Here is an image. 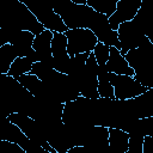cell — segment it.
Masks as SVG:
<instances>
[{
  "label": "cell",
  "instance_id": "2",
  "mask_svg": "<svg viewBox=\"0 0 153 153\" xmlns=\"http://www.w3.org/2000/svg\"><path fill=\"white\" fill-rule=\"evenodd\" d=\"M62 122L72 131H80L93 127V99L80 96L75 100L65 103Z\"/></svg>",
  "mask_w": 153,
  "mask_h": 153
},
{
  "label": "cell",
  "instance_id": "19",
  "mask_svg": "<svg viewBox=\"0 0 153 153\" xmlns=\"http://www.w3.org/2000/svg\"><path fill=\"white\" fill-rule=\"evenodd\" d=\"M98 93L100 98L115 99L114 87L110 82L109 72L106 67H99V71H98Z\"/></svg>",
  "mask_w": 153,
  "mask_h": 153
},
{
  "label": "cell",
  "instance_id": "26",
  "mask_svg": "<svg viewBox=\"0 0 153 153\" xmlns=\"http://www.w3.org/2000/svg\"><path fill=\"white\" fill-rule=\"evenodd\" d=\"M126 153H143L142 149H135V148H129Z\"/></svg>",
  "mask_w": 153,
  "mask_h": 153
},
{
  "label": "cell",
  "instance_id": "7",
  "mask_svg": "<svg viewBox=\"0 0 153 153\" xmlns=\"http://www.w3.org/2000/svg\"><path fill=\"white\" fill-rule=\"evenodd\" d=\"M109 78H110V82L114 87L115 99H117V100L133 99L148 90L145 86H142L134 76L109 73Z\"/></svg>",
  "mask_w": 153,
  "mask_h": 153
},
{
  "label": "cell",
  "instance_id": "27",
  "mask_svg": "<svg viewBox=\"0 0 153 153\" xmlns=\"http://www.w3.org/2000/svg\"><path fill=\"white\" fill-rule=\"evenodd\" d=\"M43 153H51V152H49V151H47V149H44V152Z\"/></svg>",
  "mask_w": 153,
  "mask_h": 153
},
{
  "label": "cell",
  "instance_id": "18",
  "mask_svg": "<svg viewBox=\"0 0 153 153\" xmlns=\"http://www.w3.org/2000/svg\"><path fill=\"white\" fill-rule=\"evenodd\" d=\"M17 57V51L12 44L6 43L0 45V74H7Z\"/></svg>",
  "mask_w": 153,
  "mask_h": 153
},
{
  "label": "cell",
  "instance_id": "21",
  "mask_svg": "<svg viewBox=\"0 0 153 153\" xmlns=\"http://www.w3.org/2000/svg\"><path fill=\"white\" fill-rule=\"evenodd\" d=\"M117 1L118 0H87V6H90L96 12L110 18L116 11Z\"/></svg>",
  "mask_w": 153,
  "mask_h": 153
},
{
  "label": "cell",
  "instance_id": "22",
  "mask_svg": "<svg viewBox=\"0 0 153 153\" xmlns=\"http://www.w3.org/2000/svg\"><path fill=\"white\" fill-rule=\"evenodd\" d=\"M136 131L142 134L143 136H153V117H147V118H139L133 129L129 131ZM128 133V134H129Z\"/></svg>",
  "mask_w": 153,
  "mask_h": 153
},
{
  "label": "cell",
  "instance_id": "1",
  "mask_svg": "<svg viewBox=\"0 0 153 153\" xmlns=\"http://www.w3.org/2000/svg\"><path fill=\"white\" fill-rule=\"evenodd\" d=\"M134 69V78L146 88H153V44L146 37L141 45L124 55Z\"/></svg>",
  "mask_w": 153,
  "mask_h": 153
},
{
  "label": "cell",
  "instance_id": "23",
  "mask_svg": "<svg viewBox=\"0 0 153 153\" xmlns=\"http://www.w3.org/2000/svg\"><path fill=\"white\" fill-rule=\"evenodd\" d=\"M92 53L94 54V57H96V61H97L98 66L99 67H105L106 62L110 57V47L102 43V42H98Z\"/></svg>",
  "mask_w": 153,
  "mask_h": 153
},
{
  "label": "cell",
  "instance_id": "4",
  "mask_svg": "<svg viewBox=\"0 0 153 153\" xmlns=\"http://www.w3.org/2000/svg\"><path fill=\"white\" fill-rule=\"evenodd\" d=\"M98 71L99 66L96 61L94 54L91 53L85 66L78 73L69 75L73 81L76 84L80 96L87 99H98Z\"/></svg>",
  "mask_w": 153,
  "mask_h": 153
},
{
  "label": "cell",
  "instance_id": "16",
  "mask_svg": "<svg viewBox=\"0 0 153 153\" xmlns=\"http://www.w3.org/2000/svg\"><path fill=\"white\" fill-rule=\"evenodd\" d=\"M33 39L35 35L29 31L17 30L10 38L8 43L12 44L17 51L18 57H27L33 51Z\"/></svg>",
  "mask_w": 153,
  "mask_h": 153
},
{
  "label": "cell",
  "instance_id": "11",
  "mask_svg": "<svg viewBox=\"0 0 153 153\" xmlns=\"http://www.w3.org/2000/svg\"><path fill=\"white\" fill-rule=\"evenodd\" d=\"M0 140H5V141H10L13 143L19 145L23 149L26 151V153L33 151L35 148H37L39 145L37 142H35L33 140L29 139L18 126H16L14 123H12L7 117L4 120L2 126H1V130H0Z\"/></svg>",
  "mask_w": 153,
  "mask_h": 153
},
{
  "label": "cell",
  "instance_id": "5",
  "mask_svg": "<svg viewBox=\"0 0 153 153\" xmlns=\"http://www.w3.org/2000/svg\"><path fill=\"white\" fill-rule=\"evenodd\" d=\"M27 8L33 13V16L37 18V20L44 26L45 30H49L51 32H59L65 33L68 31V27L65 25L61 17L54 11V7L45 2H35V1H27L22 0Z\"/></svg>",
  "mask_w": 153,
  "mask_h": 153
},
{
  "label": "cell",
  "instance_id": "14",
  "mask_svg": "<svg viewBox=\"0 0 153 153\" xmlns=\"http://www.w3.org/2000/svg\"><path fill=\"white\" fill-rule=\"evenodd\" d=\"M128 103L137 118L153 117V88H148L142 94L128 99Z\"/></svg>",
  "mask_w": 153,
  "mask_h": 153
},
{
  "label": "cell",
  "instance_id": "12",
  "mask_svg": "<svg viewBox=\"0 0 153 153\" xmlns=\"http://www.w3.org/2000/svg\"><path fill=\"white\" fill-rule=\"evenodd\" d=\"M141 4L142 0H118L115 13L109 18L111 29L114 31H117L121 24L131 22L137 14Z\"/></svg>",
  "mask_w": 153,
  "mask_h": 153
},
{
  "label": "cell",
  "instance_id": "13",
  "mask_svg": "<svg viewBox=\"0 0 153 153\" xmlns=\"http://www.w3.org/2000/svg\"><path fill=\"white\" fill-rule=\"evenodd\" d=\"M54 32L44 30L38 36H35L33 39V50L37 54L38 62H42L53 68V53H51V41Z\"/></svg>",
  "mask_w": 153,
  "mask_h": 153
},
{
  "label": "cell",
  "instance_id": "17",
  "mask_svg": "<svg viewBox=\"0 0 153 153\" xmlns=\"http://www.w3.org/2000/svg\"><path fill=\"white\" fill-rule=\"evenodd\" d=\"M109 148L112 153H126L129 149V134L122 129L109 128Z\"/></svg>",
  "mask_w": 153,
  "mask_h": 153
},
{
  "label": "cell",
  "instance_id": "9",
  "mask_svg": "<svg viewBox=\"0 0 153 153\" xmlns=\"http://www.w3.org/2000/svg\"><path fill=\"white\" fill-rule=\"evenodd\" d=\"M7 118L14 123L16 126H18L20 128V130L31 140H33L35 142H37L39 146H42L44 142H47V137H45V130L42 127V124H39L37 121H35L33 118H31L27 115L20 114V112H14L7 116Z\"/></svg>",
  "mask_w": 153,
  "mask_h": 153
},
{
  "label": "cell",
  "instance_id": "8",
  "mask_svg": "<svg viewBox=\"0 0 153 153\" xmlns=\"http://www.w3.org/2000/svg\"><path fill=\"white\" fill-rule=\"evenodd\" d=\"M117 33L120 41V51L123 56L128 51L139 48L146 38L145 32L133 20L121 24Z\"/></svg>",
  "mask_w": 153,
  "mask_h": 153
},
{
  "label": "cell",
  "instance_id": "15",
  "mask_svg": "<svg viewBox=\"0 0 153 153\" xmlns=\"http://www.w3.org/2000/svg\"><path fill=\"white\" fill-rule=\"evenodd\" d=\"M105 67L109 73H114V74H118V75H128V76L135 75L134 69L129 66L126 57L115 47H110V57H109Z\"/></svg>",
  "mask_w": 153,
  "mask_h": 153
},
{
  "label": "cell",
  "instance_id": "3",
  "mask_svg": "<svg viewBox=\"0 0 153 153\" xmlns=\"http://www.w3.org/2000/svg\"><path fill=\"white\" fill-rule=\"evenodd\" d=\"M6 18L7 19L2 26H10L20 31H29L35 36H38L45 30L22 0H13L10 2Z\"/></svg>",
  "mask_w": 153,
  "mask_h": 153
},
{
  "label": "cell",
  "instance_id": "25",
  "mask_svg": "<svg viewBox=\"0 0 153 153\" xmlns=\"http://www.w3.org/2000/svg\"><path fill=\"white\" fill-rule=\"evenodd\" d=\"M146 37H147V38H148V41L153 44V25H152V26L146 31Z\"/></svg>",
  "mask_w": 153,
  "mask_h": 153
},
{
  "label": "cell",
  "instance_id": "6",
  "mask_svg": "<svg viewBox=\"0 0 153 153\" xmlns=\"http://www.w3.org/2000/svg\"><path fill=\"white\" fill-rule=\"evenodd\" d=\"M67 37V51L71 57L84 54L92 53L98 43V38L90 29H74L65 32Z\"/></svg>",
  "mask_w": 153,
  "mask_h": 153
},
{
  "label": "cell",
  "instance_id": "24",
  "mask_svg": "<svg viewBox=\"0 0 153 153\" xmlns=\"http://www.w3.org/2000/svg\"><path fill=\"white\" fill-rule=\"evenodd\" d=\"M0 153H26V151L17 143L0 140Z\"/></svg>",
  "mask_w": 153,
  "mask_h": 153
},
{
  "label": "cell",
  "instance_id": "10",
  "mask_svg": "<svg viewBox=\"0 0 153 153\" xmlns=\"http://www.w3.org/2000/svg\"><path fill=\"white\" fill-rule=\"evenodd\" d=\"M51 53H53V68L60 73L68 74L71 56L67 51V37L65 33L54 32L51 41Z\"/></svg>",
  "mask_w": 153,
  "mask_h": 153
},
{
  "label": "cell",
  "instance_id": "20",
  "mask_svg": "<svg viewBox=\"0 0 153 153\" xmlns=\"http://www.w3.org/2000/svg\"><path fill=\"white\" fill-rule=\"evenodd\" d=\"M32 66H33V62L29 57H17L12 63L7 74L10 76H13L14 79H18L19 76L30 73L32 69Z\"/></svg>",
  "mask_w": 153,
  "mask_h": 153
}]
</instances>
